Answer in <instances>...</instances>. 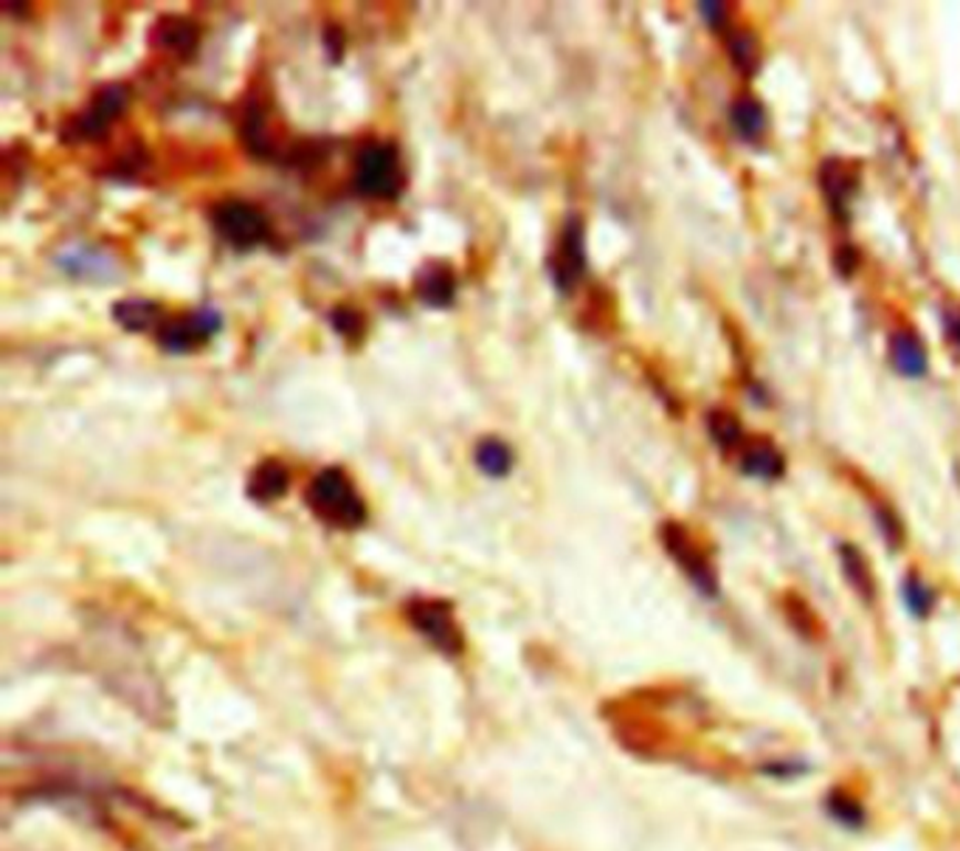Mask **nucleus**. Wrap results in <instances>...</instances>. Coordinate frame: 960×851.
<instances>
[{"mask_svg":"<svg viewBox=\"0 0 960 851\" xmlns=\"http://www.w3.org/2000/svg\"><path fill=\"white\" fill-rule=\"evenodd\" d=\"M305 505L318 521L333 530H358L367 525V503L355 490L353 479L338 466L325 468L310 479L305 490Z\"/></svg>","mask_w":960,"mask_h":851,"instance_id":"f257e3e1","label":"nucleus"},{"mask_svg":"<svg viewBox=\"0 0 960 851\" xmlns=\"http://www.w3.org/2000/svg\"><path fill=\"white\" fill-rule=\"evenodd\" d=\"M404 164L392 141H369L355 159L353 186L372 201H395L404 192Z\"/></svg>","mask_w":960,"mask_h":851,"instance_id":"f03ea898","label":"nucleus"},{"mask_svg":"<svg viewBox=\"0 0 960 851\" xmlns=\"http://www.w3.org/2000/svg\"><path fill=\"white\" fill-rule=\"evenodd\" d=\"M130 108V88L122 82H111V85L99 88L88 108L76 113L71 122H65L62 130V141L68 144H96V141L108 139L113 124L127 113Z\"/></svg>","mask_w":960,"mask_h":851,"instance_id":"7ed1b4c3","label":"nucleus"},{"mask_svg":"<svg viewBox=\"0 0 960 851\" xmlns=\"http://www.w3.org/2000/svg\"><path fill=\"white\" fill-rule=\"evenodd\" d=\"M660 541L667 550V556L673 558V564L685 573V578L693 584V589H696L702 598L716 600L718 595H722L716 567H713L704 547L693 539L685 525H680V521H665V525L660 527Z\"/></svg>","mask_w":960,"mask_h":851,"instance_id":"20e7f679","label":"nucleus"},{"mask_svg":"<svg viewBox=\"0 0 960 851\" xmlns=\"http://www.w3.org/2000/svg\"><path fill=\"white\" fill-rule=\"evenodd\" d=\"M208 217H212V229H215L217 237L239 254L254 252L270 237L268 217L248 201L215 203Z\"/></svg>","mask_w":960,"mask_h":851,"instance_id":"39448f33","label":"nucleus"},{"mask_svg":"<svg viewBox=\"0 0 960 851\" xmlns=\"http://www.w3.org/2000/svg\"><path fill=\"white\" fill-rule=\"evenodd\" d=\"M406 618H409L411 629L442 651L446 657H457L466 649V637L459 629L457 618H453V607L442 598H411L406 604Z\"/></svg>","mask_w":960,"mask_h":851,"instance_id":"423d86ee","label":"nucleus"},{"mask_svg":"<svg viewBox=\"0 0 960 851\" xmlns=\"http://www.w3.org/2000/svg\"><path fill=\"white\" fill-rule=\"evenodd\" d=\"M586 226H583L581 217L572 215L566 226L561 229V237L550 254V276L558 294H575L581 280L586 276Z\"/></svg>","mask_w":960,"mask_h":851,"instance_id":"0eeeda50","label":"nucleus"},{"mask_svg":"<svg viewBox=\"0 0 960 851\" xmlns=\"http://www.w3.org/2000/svg\"><path fill=\"white\" fill-rule=\"evenodd\" d=\"M223 316L215 307H197V311L184 313V316H172L161 322L155 331L159 344L172 353V356H186L192 349L203 347L221 333Z\"/></svg>","mask_w":960,"mask_h":851,"instance_id":"6e6552de","label":"nucleus"},{"mask_svg":"<svg viewBox=\"0 0 960 851\" xmlns=\"http://www.w3.org/2000/svg\"><path fill=\"white\" fill-rule=\"evenodd\" d=\"M820 192L828 203V212L837 223L850 221V201L859 192V166L845 159H826L820 164Z\"/></svg>","mask_w":960,"mask_h":851,"instance_id":"1a4fd4ad","label":"nucleus"},{"mask_svg":"<svg viewBox=\"0 0 960 851\" xmlns=\"http://www.w3.org/2000/svg\"><path fill=\"white\" fill-rule=\"evenodd\" d=\"M150 38L159 49L170 51L177 60H192L201 49V29L195 20L181 18V14H161L150 29Z\"/></svg>","mask_w":960,"mask_h":851,"instance_id":"9d476101","label":"nucleus"},{"mask_svg":"<svg viewBox=\"0 0 960 851\" xmlns=\"http://www.w3.org/2000/svg\"><path fill=\"white\" fill-rule=\"evenodd\" d=\"M415 296L426 307L446 311L457 300V274L446 263H426L415 274Z\"/></svg>","mask_w":960,"mask_h":851,"instance_id":"9b49d317","label":"nucleus"},{"mask_svg":"<svg viewBox=\"0 0 960 851\" xmlns=\"http://www.w3.org/2000/svg\"><path fill=\"white\" fill-rule=\"evenodd\" d=\"M738 468L744 477L760 479V483H775L786 474V457L784 452L766 437L744 443L738 454Z\"/></svg>","mask_w":960,"mask_h":851,"instance_id":"f8f14e48","label":"nucleus"},{"mask_svg":"<svg viewBox=\"0 0 960 851\" xmlns=\"http://www.w3.org/2000/svg\"><path fill=\"white\" fill-rule=\"evenodd\" d=\"M239 139H243V148L259 161H279V148L276 141L270 139L268 130V111L265 104L248 102L239 119Z\"/></svg>","mask_w":960,"mask_h":851,"instance_id":"ddd939ff","label":"nucleus"},{"mask_svg":"<svg viewBox=\"0 0 960 851\" xmlns=\"http://www.w3.org/2000/svg\"><path fill=\"white\" fill-rule=\"evenodd\" d=\"M290 488V472L282 459H263L245 483V494L257 505H274Z\"/></svg>","mask_w":960,"mask_h":851,"instance_id":"4468645a","label":"nucleus"},{"mask_svg":"<svg viewBox=\"0 0 960 851\" xmlns=\"http://www.w3.org/2000/svg\"><path fill=\"white\" fill-rule=\"evenodd\" d=\"M890 362L905 378H923L930 369V353L921 336L912 331H896L890 336Z\"/></svg>","mask_w":960,"mask_h":851,"instance_id":"2eb2a0df","label":"nucleus"},{"mask_svg":"<svg viewBox=\"0 0 960 851\" xmlns=\"http://www.w3.org/2000/svg\"><path fill=\"white\" fill-rule=\"evenodd\" d=\"M729 124H733L735 135H738L741 141H746V144H760L766 130H769V113H766L764 102H760L758 97L744 93V97H738L729 104Z\"/></svg>","mask_w":960,"mask_h":851,"instance_id":"dca6fc26","label":"nucleus"},{"mask_svg":"<svg viewBox=\"0 0 960 851\" xmlns=\"http://www.w3.org/2000/svg\"><path fill=\"white\" fill-rule=\"evenodd\" d=\"M111 316L116 318L119 325L124 327L127 333H144V331H159L161 327V305L153 300H135V296H130V300H119L116 305H113Z\"/></svg>","mask_w":960,"mask_h":851,"instance_id":"f3484780","label":"nucleus"},{"mask_svg":"<svg viewBox=\"0 0 960 851\" xmlns=\"http://www.w3.org/2000/svg\"><path fill=\"white\" fill-rule=\"evenodd\" d=\"M839 567H842L845 581L850 584V589L865 600V604H874L876 598V581L874 570H870L868 558L862 556L857 545H839Z\"/></svg>","mask_w":960,"mask_h":851,"instance_id":"a211bd4d","label":"nucleus"},{"mask_svg":"<svg viewBox=\"0 0 960 851\" xmlns=\"http://www.w3.org/2000/svg\"><path fill=\"white\" fill-rule=\"evenodd\" d=\"M727 54L733 68L741 77H755L760 68V49L758 38L749 29H733L727 34Z\"/></svg>","mask_w":960,"mask_h":851,"instance_id":"6ab92c4d","label":"nucleus"},{"mask_svg":"<svg viewBox=\"0 0 960 851\" xmlns=\"http://www.w3.org/2000/svg\"><path fill=\"white\" fill-rule=\"evenodd\" d=\"M473 459H477V468L484 477L502 479L513 472V452H510L508 443L499 440V437H484V440H479Z\"/></svg>","mask_w":960,"mask_h":851,"instance_id":"aec40b11","label":"nucleus"},{"mask_svg":"<svg viewBox=\"0 0 960 851\" xmlns=\"http://www.w3.org/2000/svg\"><path fill=\"white\" fill-rule=\"evenodd\" d=\"M707 432L724 454L744 448V426H741L738 415L729 409H713L707 412Z\"/></svg>","mask_w":960,"mask_h":851,"instance_id":"412c9836","label":"nucleus"},{"mask_svg":"<svg viewBox=\"0 0 960 851\" xmlns=\"http://www.w3.org/2000/svg\"><path fill=\"white\" fill-rule=\"evenodd\" d=\"M901 600H905V609L916 620H927L936 609V592L927 581H923L918 573H910L901 584Z\"/></svg>","mask_w":960,"mask_h":851,"instance_id":"4be33fe9","label":"nucleus"},{"mask_svg":"<svg viewBox=\"0 0 960 851\" xmlns=\"http://www.w3.org/2000/svg\"><path fill=\"white\" fill-rule=\"evenodd\" d=\"M826 809L834 821L842 823V827H848V829H862L865 827L862 803L854 801L848 792H842V790L831 792V796H828V801H826Z\"/></svg>","mask_w":960,"mask_h":851,"instance_id":"5701e85b","label":"nucleus"},{"mask_svg":"<svg viewBox=\"0 0 960 851\" xmlns=\"http://www.w3.org/2000/svg\"><path fill=\"white\" fill-rule=\"evenodd\" d=\"M330 325H333V331L338 333V336L341 338H347L349 344H358L364 338V316L358 311H355V307H347V305H341V307H333L330 311Z\"/></svg>","mask_w":960,"mask_h":851,"instance_id":"b1692460","label":"nucleus"},{"mask_svg":"<svg viewBox=\"0 0 960 851\" xmlns=\"http://www.w3.org/2000/svg\"><path fill=\"white\" fill-rule=\"evenodd\" d=\"M874 519L876 525H879L885 545L890 547V550H899V547L905 545V521L899 519V514H896L890 505H876Z\"/></svg>","mask_w":960,"mask_h":851,"instance_id":"393cba45","label":"nucleus"},{"mask_svg":"<svg viewBox=\"0 0 960 851\" xmlns=\"http://www.w3.org/2000/svg\"><path fill=\"white\" fill-rule=\"evenodd\" d=\"M698 14H702V23L709 31H724L729 29V7L727 3H718V0H702L698 3Z\"/></svg>","mask_w":960,"mask_h":851,"instance_id":"a878e982","label":"nucleus"},{"mask_svg":"<svg viewBox=\"0 0 960 851\" xmlns=\"http://www.w3.org/2000/svg\"><path fill=\"white\" fill-rule=\"evenodd\" d=\"M859 263H862V257H859V252L850 243H842L837 252H834V271H837L842 280H850V276L857 274Z\"/></svg>","mask_w":960,"mask_h":851,"instance_id":"bb28decb","label":"nucleus"},{"mask_svg":"<svg viewBox=\"0 0 960 851\" xmlns=\"http://www.w3.org/2000/svg\"><path fill=\"white\" fill-rule=\"evenodd\" d=\"M325 49L327 57H330V62H341L344 57V45H347V40H344V31L338 29V26H327L325 29Z\"/></svg>","mask_w":960,"mask_h":851,"instance_id":"cd10ccee","label":"nucleus"},{"mask_svg":"<svg viewBox=\"0 0 960 851\" xmlns=\"http://www.w3.org/2000/svg\"><path fill=\"white\" fill-rule=\"evenodd\" d=\"M947 336L954 347H960V313H954L952 318H947Z\"/></svg>","mask_w":960,"mask_h":851,"instance_id":"c85d7f7f","label":"nucleus"}]
</instances>
